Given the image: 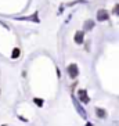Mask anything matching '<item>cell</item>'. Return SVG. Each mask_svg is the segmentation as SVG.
I'll return each instance as SVG.
<instances>
[{
    "label": "cell",
    "instance_id": "8",
    "mask_svg": "<svg viewBox=\"0 0 119 126\" xmlns=\"http://www.w3.org/2000/svg\"><path fill=\"white\" fill-rule=\"evenodd\" d=\"M35 104H37V105H39V107H42V105H43V101L40 100V98H35Z\"/></svg>",
    "mask_w": 119,
    "mask_h": 126
},
{
    "label": "cell",
    "instance_id": "6",
    "mask_svg": "<svg viewBox=\"0 0 119 126\" xmlns=\"http://www.w3.org/2000/svg\"><path fill=\"white\" fill-rule=\"evenodd\" d=\"M93 26H94V22L93 21H86V24H85V29L86 31H90V29H93Z\"/></svg>",
    "mask_w": 119,
    "mask_h": 126
},
{
    "label": "cell",
    "instance_id": "1",
    "mask_svg": "<svg viewBox=\"0 0 119 126\" xmlns=\"http://www.w3.org/2000/svg\"><path fill=\"white\" fill-rule=\"evenodd\" d=\"M67 72H68V75H69V78L75 79V78L79 75V68H78V65H76V64H71V65H68Z\"/></svg>",
    "mask_w": 119,
    "mask_h": 126
},
{
    "label": "cell",
    "instance_id": "4",
    "mask_svg": "<svg viewBox=\"0 0 119 126\" xmlns=\"http://www.w3.org/2000/svg\"><path fill=\"white\" fill-rule=\"evenodd\" d=\"M83 39H85V33H83V32H80V31H79V32H76V33H75V42H76L78 45H82Z\"/></svg>",
    "mask_w": 119,
    "mask_h": 126
},
{
    "label": "cell",
    "instance_id": "5",
    "mask_svg": "<svg viewBox=\"0 0 119 126\" xmlns=\"http://www.w3.org/2000/svg\"><path fill=\"white\" fill-rule=\"evenodd\" d=\"M96 115L100 119L107 118V112H105V110H103V108H96Z\"/></svg>",
    "mask_w": 119,
    "mask_h": 126
},
{
    "label": "cell",
    "instance_id": "9",
    "mask_svg": "<svg viewBox=\"0 0 119 126\" xmlns=\"http://www.w3.org/2000/svg\"><path fill=\"white\" fill-rule=\"evenodd\" d=\"M114 13H115V14H118V15H119V4H116L115 7H114Z\"/></svg>",
    "mask_w": 119,
    "mask_h": 126
},
{
    "label": "cell",
    "instance_id": "3",
    "mask_svg": "<svg viewBox=\"0 0 119 126\" xmlns=\"http://www.w3.org/2000/svg\"><path fill=\"white\" fill-rule=\"evenodd\" d=\"M97 19H98V21H107L108 13L105 11V10H98V11H97Z\"/></svg>",
    "mask_w": 119,
    "mask_h": 126
},
{
    "label": "cell",
    "instance_id": "2",
    "mask_svg": "<svg viewBox=\"0 0 119 126\" xmlns=\"http://www.w3.org/2000/svg\"><path fill=\"white\" fill-rule=\"evenodd\" d=\"M78 97H79V101H82L83 104H87L90 101L89 96H87V92L85 89H79L78 90Z\"/></svg>",
    "mask_w": 119,
    "mask_h": 126
},
{
    "label": "cell",
    "instance_id": "7",
    "mask_svg": "<svg viewBox=\"0 0 119 126\" xmlns=\"http://www.w3.org/2000/svg\"><path fill=\"white\" fill-rule=\"evenodd\" d=\"M19 57V48H14L13 50V58H18Z\"/></svg>",
    "mask_w": 119,
    "mask_h": 126
},
{
    "label": "cell",
    "instance_id": "10",
    "mask_svg": "<svg viewBox=\"0 0 119 126\" xmlns=\"http://www.w3.org/2000/svg\"><path fill=\"white\" fill-rule=\"evenodd\" d=\"M87 126H90V125H87Z\"/></svg>",
    "mask_w": 119,
    "mask_h": 126
}]
</instances>
